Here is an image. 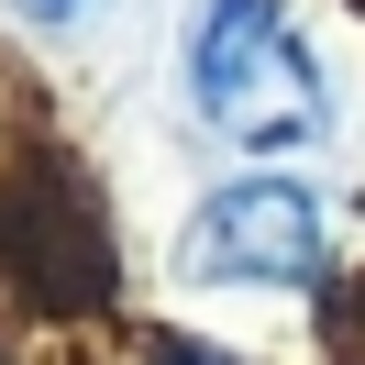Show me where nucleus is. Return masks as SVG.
I'll list each match as a JSON object with an SVG mask.
<instances>
[{
  "instance_id": "obj_2",
  "label": "nucleus",
  "mask_w": 365,
  "mask_h": 365,
  "mask_svg": "<svg viewBox=\"0 0 365 365\" xmlns=\"http://www.w3.org/2000/svg\"><path fill=\"white\" fill-rule=\"evenodd\" d=\"M178 266L200 277V288H277V299H299L332 266V222H321V200L299 178H266V166H255V178L210 188V200L188 210Z\"/></svg>"
},
{
  "instance_id": "obj_1",
  "label": "nucleus",
  "mask_w": 365,
  "mask_h": 365,
  "mask_svg": "<svg viewBox=\"0 0 365 365\" xmlns=\"http://www.w3.org/2000/svg\"><path fill=\"white\" fill-rule=\"evenodd\" d=\"M178 78H188V111L255 166L332 133V78H321L288 0H200L188 45H178Z\"/></svg>"
},
{
  "instance_id": "obj_3",
  "label": "nucleus",
  "mask_w": 365,
  "mask_h": 365,
  "mask_svg": "<svg viewBox=\"0 0 365 365\" xmlns=\"http://www.w3.org/2000/svg\"><path fill=\"white\" fill-rule=\"evenodd\" d=\"M155 365H232V354H210V343H166Z\"/></svg>"
},
{
  "instance_id": "obj_4",
  "label": "nucleus",
  "mask_w": 365,
  "mask_h": 365,
  "mask_svg": "<svg viewBox=\"0 0 365 365\" xmlns=\"http://www.w3.org/2000/svg\"><path fill=\"white\" fill-rule=\"evenodd\" d=\"M23 11H34V23H67V11H78V0H23Z\"/></svg>"
}]
</instances>
